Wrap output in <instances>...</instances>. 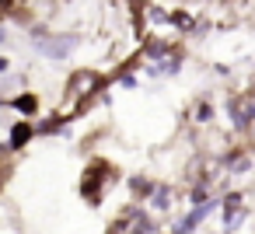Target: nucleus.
I'll list each match as a JSON object with an SVG mask.
<instances>
[{
    "label": "nucleus",
    "mask_w": 255,
    "mask_h": 234,
    "mask_svg": "<svg viewBox=\"0 0 255 234\" xmlns=\"http://www.w3.org/2000/svg\"><path fill=\"white\" fill-rule=\"evenodd\" d=\"M126 234H157V224H154L147 213H140V217H133V220H129Z\"/></svg>",
    "instance_id": "nucleus-8"
},
{
    "label": "nucleus",
    "mask_w": 255,
    "mask_h": 234,
    "mask_svg": "<svg viewBox=\"0 0 255 234\" xmlns=\"http://www.w3.org/2000/svg\"><path fill=\"white\" fill-rule=\"evenodd\" d=\"M147 21H154V25H171V14L161 11V7H147Z\"/></svg>",
    "instance_id": "nucleus-11"
},
{
    "label": "nucleus",
    "mask_w": 255,
    "mask_h": 234,
    "mask_svg": "<svg viewBox=\"0 0 255 234\" xmlns=\"http://www.w3.org/2000/svg\"><path fill=\"white\" fill-rule=\"evenodd\" d=\"M241 206V192H231V196H224V213L227 210H238Z\"/></svg>",
    "instance_id": "nucleus-13"
},
{
    "label": "nucleus",
    "mask_w": 255,
    "mask_h": 234,
    "mask_svg": "<svg viewBox=\"0 0 255 234\" xmlns=\"http://www.w3.org/2000/svg\"><path fill=\"white\" fill-rule=\"evenodd\" d=\"M67 88H70V102H67V109H63V112L56 109L63 119H70V109L84 105V102H88V98H91V95L102 88V77H98L95 70H77V74L70 77V84H67Z\"/></svg>",
    "instance_id": "nucleus-1"
},
{
    "label": "nucleus",
    "mask_w": 255,
    "mask_h": 234,
    "mask_svg": "<svg viewBox=\"0 0 255 234\" xmlns=\"http://www.w3.org/2000/svg\"><path fill=\"white\" fill-rule=\"evenodd\" d=\"M119 84H123V88H129V91H133V88H136V77H133V74H119Z\"/></svg>",
    "instance_id": "nucleus-14"
},
{
    "label": "nucleus",
    "mask_w": 255,
    "mask_h": 234,
    "mask_svg": "<svg viewBox=\"0 0 255 234\" xmlns=\"http://www.w3.org/2000/svg\"><path fill=\"white\" fill-rule=\"evenodd\" d=\"M32 136H35L32 122H18V126H11V140H7V143H11V147L18 150V147H25V143H28Z\"/></svg>",
    "instance_id": "nucleus-5"
},
{
    "label": "nucleus",
    "mask_w": 255,
    "mask_h": 234,
    "mask_svg": "<svg viewBox=\"0 0 255 234\" xmlns=\"http://www.w3.org/2000/svg\"><path fill=\"white\" fill-rule=\"evenodd\" d=\"M4 178H7V168H4V164H0V182H4Z\"/></svg>",
    "instance_id": "nucleus-17"
},
{
    "label": "nucleus",
    "mask_w": 255,
    "mask_h": 234,
    "mask_svg": "<svg viewBox=\"0 0 255 234\" xmlns=\"http://www.w3.org/2000/svg\"><path fill=\"white\" fill-rule=\"evenodd\" d=\"M129 189H133V196H136V199H147V196L154 192V182H150V178H143V175H133V178H129Z\"/></svg>",
    "instance_id": "nucleus-10"
},
{
    "label": "nucleus",
    "mask_w": 255,
    "mask_h": 234,
    "mask_svg": "<svg viewBox=\"0 0 255 234\" xmlns=\"http://www.w3.org/2000/svg\"><path fill=\"white\" fill-rule=\"evenodd\" d=\"M224 168H227L231 175H245V171L252 168V157H248V154H227V157H224Z\"/></svg>",
    "instance_id": "nucleus-7"
},
{
    "label": "nucleus",
    "mask_w": 255,
    "mask_h": 234,
    "mask_svg": "<svg viewBox=\"0 0 255 234\" xmlns=\"http://www.w3.org/2000/svg\"><path fill=\"white\" fill-rule=\"evenodd\" d=\"M116 178H119V171H112V168H105V164H91V168L84 171V178H81V196H84L91 206H98L105 185H112Z\"/></svg>",
    "instance_id": "nucleus-2"
},
{
    "label": "nucleus",
    "mask_w": 255,
    "mask_h": 234,
    "mask_svg": "<svg viewBox=\"0 0 255 234\" xmlns=\"http://www.w3.org/2000/svg\"><path fill=\"white\" fill-rule=\"evenodd\" d=\"M7 70H11V60H7V56H0V74H7Z\"/></svg>",
    "instance_id": "nucleus-16"
},
{
    "label": "nucleus",
    "mask_w": 255,
    "mask_h": 234,
    "mask_svg": "<svg viewBox=\"0 0 255 234\" xmlns=\"http://www.w3.org/2000/svg\"><path fill=\"white\" fill-rule=\"evenodd\" d=\"M168 56H171V42H161V39L143 42V60H168Z\"/></svg>",
    "instance_id": "nucleus-4"
},
{
    "label": "nucleus",
    "mask_w": 255,
    "mask_h": 234,
    "mask_svg": "<svg viewBox=\"0 0 255 234\" xmlns=\"http://www.w3.org/2000/svg\"><path fill=\"white\" fill-rule=\"evenodd\" d=\"M7 105H11V109H18V112H25V116H35V109H39V98H35V95H25V91H21V95H14V98H11Z\"/></svg>",
    "instance_id": "nucleus-6"
},
{
    "label": "nucleus",
    "mask_w": 255,
    "mask_h": 234,
    "mask_svg": "<svg viewBox=\"0 0 255 234\" xmlns=\"http://www.w3.org/2000/svg\"><path fill=\"white\" fill-rule=\"evenodd\" d=\"M77 46H81V35H74V32H49L42 42H35V53L60 63V60H67Z\"/></svg>",
    "instance_id": "nucleus-3"
},
{
    "label": "nucleus",
    "mask_w": 255,
    "mask_h": 234,
    "mask_svg": "<svg viewBox=\"0 0 255 234\" xmlns=\"http://www.w3.org/2000/svg\"><path fill=\"white\" fill-rule=\"evenodd\" d=\"M196 119H199V122H210V119H213V105H210L206 98L196 105Z\"/></svg>",
    "instance_id": "nucleus-12"
},
{
    "label": "nucleus",
    "mask_w": 255,
    "mask_h": 234,
    "mask_svg": "<svg viewBox=\"0 0 255 234\" xmlns=\"http://www.w3.org/2000/svg\"><path fill=\"white\" fill-rule=\"evenodd\" d=\"M150 203H154V210H171L175 196H171V189H168V185H154V192H150Z\"/></svg>",
    "instance_id": "nucleus-9"
},
{
    "label": "nucleus",
    "mask_w": 255,
    "mask_h": 234,
    "mask_svg": "<svg viewBox=\"0 0 255 234\" xmlns=\"http://www.w3.org/2000/svg\"><path fill=\"white\" fill-rule=\"evenodd\" d=\"M7 42H11V35H7V28H4V25H0V46H7Z\"/></svg>",
    "instance_id": "nucleus-15"
}]
</instances>
